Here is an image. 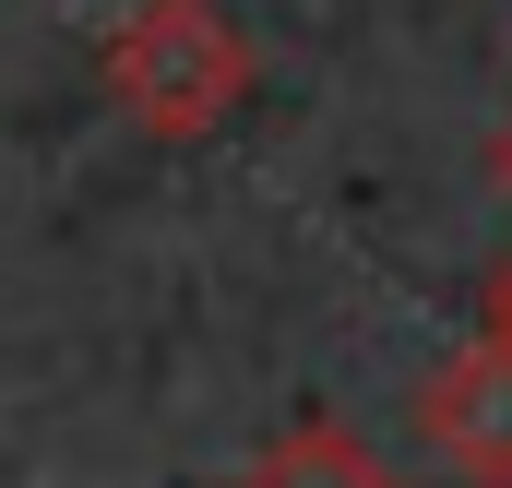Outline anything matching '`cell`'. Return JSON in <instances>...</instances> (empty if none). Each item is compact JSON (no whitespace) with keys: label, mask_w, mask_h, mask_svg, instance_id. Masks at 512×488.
I'll return each instance as SVG.
<instances>
[{"label":"cell","mask_w":512,"mask_h":488,"mask_svg":"<svg viewBox=\"0 0 512 488\" xmlns=\"http://www.w3.org/2000/svg\"><path fill=\"white\" fill-rule=\"evenodd\" d=\"M489 334H512V262H501V286H489Z\"/></svg>","instance_id":"cell-4"},{"label":"cell","mask_w":512,"mask_h":488,"mask_svg":"<svg viewBox=\"0 0 512 488\" xmlns=\"http://www.w3.org/2000/svg\"><path fill=\"white\" fill-rule=\"evenodd\" d=\"M108 84H120L155 131H191V120H215V108L251 84V60H239V36H227L203 0H155L120 48H108Z\"/></svg>","instance_id":"cell-1"},{"label":"cell","mask_w":512,"mask_h":488,"mask_svg":"<svg viewBox=\"0 0 512 488\" xmlns=\"http://www.w3.org/2000/svg\"><path fill=\"white\" fill-rule=\"evenodd\" d=\"M417 441H429L441 477L512 488V334H477V346H453V358L429 369V393H417Z\"/></svg>","instance_id":"cell-2"},{"label":"cell","mask_w":512,"mask_h":488,"mask_svg":"<svg viewBox=\"0 0 512 488\" xmlns=\"http://www.w3.org/2000/svg\"><path fill=\"white\" fill-rule=\"evenodd\" d=\"M227 488H405V477H393L370 441H346V429H286V441H262Z\"/></svg>","instance_id":"cell-3"}]
</instances>
